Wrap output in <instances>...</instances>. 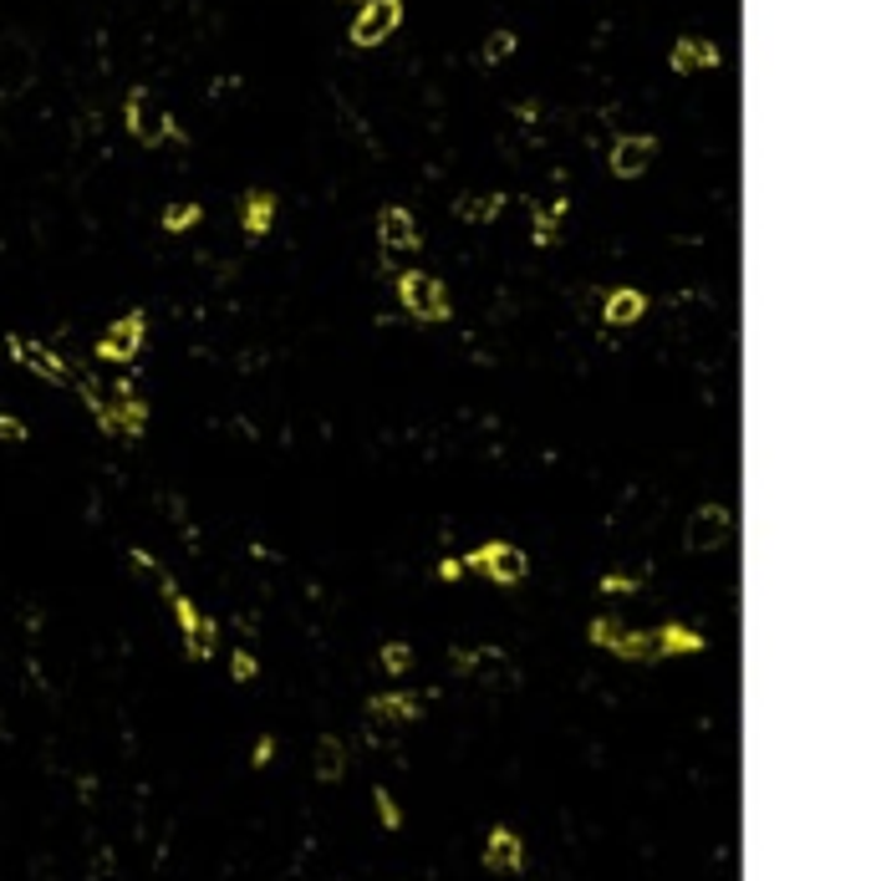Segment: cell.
<instances>
[{"label":"cell","instance_id":"obj_26","mask_svg":"<svg viewBox=\"0 0 871 881\" xmlns=\"http://www.w3.org/2000/svg\"><path fill=\"white\" fill-rule=\"evenodd\" d=\"M637 586H642V582H637V576H622V571H612V576H606V582H602V591H606V597H622V591L632 597Z\"/></svg>","mask_w":871,"mask_h":881},{"label":"cell","instance_id":"obj_21","mask_svg":"<svg viewBox=\"0 0 871 881\" xmlns=\"http://www.w3.org/2000/svg\"><path fill=\"white\" fill-rule=\"evenodd\" d=\"M561 215H566V200H555L551 209H536V225H530V240H536L540 250L561 240Z\"/></svg>","mask_w":871,"mask_h":881},{"label":"cell","instance_id":"obj_9","mask_svg":"<svg viewBox=\"0 0 871 881\" xmlns=\"http://www.w3.org/2000/svg\"><path fill=\"white\" fill-rule=\"evenodd\" d=\"M123 123H128V133L138 138V143H164V138H184V128L174 123V117L164 113H153L149 107V92H128V107H123Z\"/></svg>","mask_w":871,"mask_h":881},{"label":"cell","instance_id":"obj_23","mask_svg":"<svg viewBox=\"0 0 871 881\" xmlns=\"http://www.w3.org/2000/svg\"><path fill=\"white\" fill-rule=\"evenodd\" d=\"M200 215H204V209L194 200H189V204H168V209H164V230L168 234H184V230H194V225H200Z\"/></svg>","mask_w":871,"mask_h":881},{"label":"cell","instance_id":"obj_16","mask_svg":"<svg viewBox=\"0 0 871 881\" xmlns=\"http://www.w3.org/2000/svg\"><path fill=\"white\" fill-rule=\"evenodd\" d=\"M270 225H276V194L270 189H251L245 204H240V230L251 240H260V234H270Z\"/></svg>","mask_w":871,"mask_h":881},{"label":"cell","instance_id":"obj_6","mask_svg":"<svg viewBox=\"0 0 871 881\" xmlns=\"http://www.w3.org/2000/svg\"><path fill=\"white\" fill-rule=\"evenodd\" d=\"M143 336H149V321H143V311H128V317H118L107 332L98 336V362H133L138 352H143Z\"/></svg>","mask_w":871,"mask_h":881},{"label":"cell","instance_id":"obj_11","mask_svg":"<svg viewBox=\"0 0 871 881\" xmlns=\"http://www.w3.org/2000/svg\"><path fill=\"white\" fill-rule=\"evenodd\" d=\"M653 153H657V138L627 133V138H617V143H612L606 164H612V174H617V179H637V174H648V168H653Z\"/></svg>","mask_w":871,"mask_h":881},{"label":"cell","instance_id":"obj_7","mask_svg":"<svg viewBox=\"0 0 871 881\" xmlns=\"http://www.w3.org/2000/svg\"><path fill=\"white\" fill-rule=\"evenodd\" d=\"M5 352H11V357H16V362L26 367V372H36L41 383L72 387V378H77V372H72V367L62 362L56 352H51V347H41V342H31V336H16V332H11V336H5Z\"/></svg>","mask_w":871,"mask_h":881},{"label":"cell","instance_id":"obj_17","mask_svg":"<svg viewBox=\"0 0 871 881\" xmlns=\"http://www.w3.org/2000/svg\"><path fill=\"white\" fill-rule=\"evenodd\" d=\"M708 67H719V47L714 41H704V36H683L678 47H673V72H708Z\"/></svg>","mask_w":871,"mask_h":881},{"label":"cell","instance_id":"obj_27","mask_svg":"<svg viewBox=\"0 0 871 881\" xmlns=\"http://www.w3.org/2000/svg\"><path fill=\"white\" fill-rule=\"evenodd\" d=\"M377 815H383L387 831H398V826H402V815H398V805H393V795H387V790H377Z\"/></svg>","mask_w":871,"mask_h":881},{"label":"cell","instance_id":"obj_13","mask_svg":"<svg viewBox=\"0 0 871 881\" xmlns=\"http://www.w3.org/2000/svg\"><path fill=\"white\" fill-rule=\"evenodd\" d=\"M377 240H383V250H393V255H402V250H419V219L408 215L402 204H387L383 215H377Z\"/></svg>","mask_w":871,"mask_h":881},{"label":"cell","instance_id":"obj_8","mask_svg":"<svg viewBox=\"0 0 871 881\" xmlns=\"http://www.w3.org/2000/svg\"><path fill=\"white\" fill-rule=\"evenodd\" d=\"M402 26V0H362L353 21V47H383Z\"/></svg>","mask_w":871,"mask_h":881},{"label":"cell","instance_id":"obj_10","mask_svg":"<svg viewBox=\"0 0 871 881\" xmlns=\"http://www.w3.org/2000/svg\"><path fill=\"white\" fill-rule=\"evenodd\" d=\"M734 535V510L729 505H704L688 520V550H719Z\"/></svg>","mask_w":871,"mask_h":881},{"label":"cell","instance_id":"obj_31","mask_svg":"<svg viewBox=\"0 0 871 881\" xmlns=\"http://www.w3.org/2000/svg\"><path fill=\"white\" fill-rule=\"evenodd\" d=\"M270 754H276V744H270V739H260V744H255V765H266Z\"/></svg>","mask_w":871,"mask_h":881},{"label":"cell","instance_id":"obj_24","mask_svg":"<svg viewBox=\"0 0 871 881\" xmlns=\"http://www.w3.org/2000/svg\"><path fill=\"white\" fill-rule=\"evenodd\" d=\"M377 663H383V673H393V678H402V673L413 667V648H408V642H387Z\"/></svg>","mask_w":871,"mask_h":881},{"label":"cell","instance_id":"obj_28","mask_svg":"<svg viewBox=\"0 0 871 881\" xmlns=\"http://www.w3.org/2000/svg\"><path fill=\"white\" fill-rule=\"evenodd\" d=\"M0 438H5V444H21V438H26V423L11 413H0Z\"/></svg>","mask_w":871,"mask_h":881},{"label":"cell","instance_id":"obj_4","mask_svg":"<svg viewBox=\"0 0 871 881\" xmlns=\"http://www.w3.org/2000/svg\"><path fill=\"white\" fill-rule=\"evenodd\" d=\"M398 301L408 317L419 321H449V291L438 276H423V270H402L398 276Z\"/></svg>","mask_w":871,"mask_h":881},{"label":"cell","instance_id":"obj_22","mask_svg":"<svg viewBox=\"0 0 871 881\" xmlns=\"http://www.w3.org/2000/svg\"><path fill=\"white\" fill-rule=\"evenodd\" d=\"M500 209H504V194H485V200H459V204H453V215H459V219H474V225L495 219Z\"/></svg>","mask_w":871,"mask_h":881},{"label":"cell","instance_id":"obj_12","mask_svg":"<svg viewBox=\"0 0 871 881\" xmlns=\"http://www.w3.org/2000/svg\"><path fill=\"white\" fill-rule=\"evenodd\" d=\"M31 87V47L16 36H0V98H16Z\"/></svg>","mask_w":871,"mask_h":881},{"label":"cell","instance_id":"obj_18","mask_svg":"<svg viewBox=\"0 0 871 881\" xmlns=\"http://www.w3.org/2000/svg\"><path fill=\"white\" fill-rule=\"evenodd\" d=\"M653 648L657 657H688V652H704V633H693L683 622H668V627L653 633Z\"/></svg>","mask_w":871,"mask_h":881},{"label":"cell","instance_id":"obj_5","mask_svg":"<svg viewBox=\"0 0 871 881\" xmlns=\"http://www.w3.org/2000/svg\"><path fill=\"white\" fill-rule=\"evenodd\" d=\"M591 642L606 652H617L627 663H653L657 648H653V633H637V627H622L617 616H597L591 622Z\"/></svg>","mask_w":871,"mask_h":881},{"label":"cell","instance_id":"obj_2","mask_svg":"<svg viewBox=\"0 0 871 881\" xmlns=\"http://www.w3.org/2000/svg\"><path fill=\"white\" fill-rule=\"evenodd\" d=\"M464 571H479V576L495 586H520L525 571H530V561H525V550L510 546V540H485V546H474L470 556H464Z\"/></svg>","mask_w":871,"mask_h":881},{"label":"cell","instance_id":"obj_30","mask_svg":"<svg viewBox=\"0 0 871 881\" xmlns=\"http://www.w3.org/2000/svg\"><path fill=\"white\" fill-rule=\"evenodd\" d=\"M464 576V561H444L438 565V582H459Z\"/></svg>","mask_w":871,"mask_h":881},{"label":"cell","instance_id":"obj_25","mask_svg":"<svg viewBox=\"0 0 871 881\" xmlns=\"http://www.w3.org/2000/svg\"><path fill=\"white\" fill-rule=\"evenodd\" d=\"M510 51H515V31H489V41H485V67H500Z\"/></svg>","mask_w":871,"mask_h":881},{"label":"cell","instance_id":"obj_1","mask_svg":"<svg viewBox=\"0 0 871 881\" xmlns=\"http://www.w3.org/2000/svg\"><path fill=\"white\" fill-rule=\"evenodd\" d=\"M98 429L107 438H143L149 429V403L138 398V387L128 378H118L113 387H102V403H98Z\"/></svg>","mask_w":871,"mask_h":881},{"label":"cell","instance_id":"obj_14","mask_svg":"<svg viewBox=\"0 0 871 881\" xmlns=\"http://www.w3.org/2000/svg\"><path fill=\"white\" fill-rule=\"evenodd\" d=\"M642 317H648V296H642V291H632V285L606 291V301H602V321H606V327H637Z\"/></svg>","mask_w":871,"mask_h":881},{"label":"cell","instance_id":"obj_3","mask_svg":"<svg viewBox=\"0 0 871 881\" xmlns=\"http://www.w3.org/2000/svg\"><path fill=\"white\" fill-rule=\"evenodd\" d=\"M158 586H164L168 607H174V616H179V633H184V648H189V657H194V663H204V657L215 652V642H219V627H215V622H209V616L200 612V607H194V601L184 597V591H179V586L168 582V576H164V582H158Z\"/></svg>","mask_w":871,"mask_h":881},{"label":"cell","instance_id":"obj_19","mask_svg":"<svg viewBox=\"0 0 871 881\" xmlns=\"http://www.w3.org/2000/svg\"><path fill=\"white\" fill-rule=\"evenodd\" d=\"M368 714L383 718V724H413V718L423 714V703L413 699V693H383V699L368 703Z\"/></svg>","mask_w":871,"mask_h":881},{"label":"cell","instance_id":"obj_29","mask_svg":"<svg viewBox=\"0 0 871 881\" xmlns=\"http://www.w3.org/2000/svg\"><path fill=\"white\" fill-rule=\"evenodd\" d=\"M230 673H235L240 682H251L255 678V657L251 652H235V657H230Z\"/></svg>","mask_w":871,"mask_h":881},{"label":"cell","instance_id":"obj_15","mask_svg":"<svg viewBox=\"0 0 871 881\" xmlns=\"http://www.w3.org/2000/svg\"><path fill=\"white\" fill-rule=\"evenodd\" d=\"M485 866L489 871H520L525 866V846H520V835L510 826H495L485 835Z\"/></svg>","mask_w":871,"mask_h":881},{"label":"cell","instance_id":"obj_20","mask_svg":"<svg viewBox=\"0 0 871 881\" xmlns=\"http://www.w3.org/2000/svg\"><path fill=\"white\" fill-rule=\"evenodd\" d=\"M342 775H347V749H342V739L326 733V739H317V780L332 784V780H342Z\"/></svg>","mask_w":871,"mask_h":881}]
</instances>
